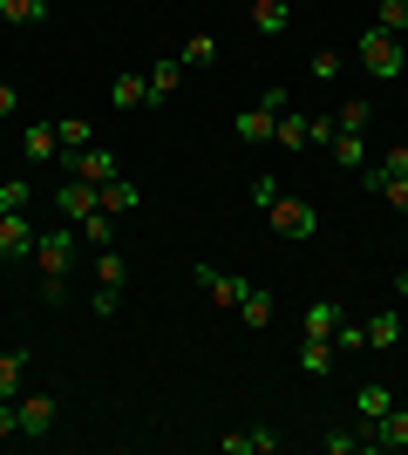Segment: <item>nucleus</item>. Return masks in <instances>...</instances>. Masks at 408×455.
Instances as JSON below:
<instances>
[{
	"instance_id": "27",
	"label": "nucleus",
	"mask_w": 408,
	"mask_h": 455,
	"mask_svg": "<svg viewBox=\"0 0 408 455\" xmlns=\"http://www.w3.org/2000/svg\"><path fill=\"white\" fill-rule=\"evenodd\" d=\"M55 136H61V156L89 150V123H82V116H61V123H55Z\"/></svg>"
},
{
	"instance_id": "8",
	"label": "nucleus",
	"mask_w": 408,
	"mask_h": 455,
	"mask_svg": "<svg viewBox=\"0 0 408 455\" xmlns=\"http://www.w3.org/2000/svg\"><path fill=\"white\" fill-rule=\"evenodd\" d=\"M68 177H82V184H109V177H123L116 171V156H109V150H76V156H68Z\"/></svg>"
},
{
	"instance_id": "28",
	"label": "nucleus",
	"mask_w": 408,
	"mask_h": 455,
	"mask_svg": "<svg viewBox=\"0 0 408 455\" xmlns=\"http://www.w3.org/2000/svg\"><path fill=\"white\" fill-rule=\"evenodd\" d=\"M333 164H361V156H368V143H361V130H333Z\"/></svg>"
},
{
	"instance_id": "6",
	"label": "nucleus",
	"mask_w": 408,
	"mask_h": 455,
	"mask_svg": "<svg viewBox=\"0 0 408 455\" xmlns=\"http://www.w3.org/2000/svg\"><path fill=\"white\" fill-rule=\"evenodd\" d=\"M35 251V218L28 211H0V259H28Z\"/></svg>"
},
{
	"instance_id": "31",
	"label": "nucleus",
	"mask_w": 408,
	"mask_h": 455,
	"mask_svg": "<svg viewBox=\"0 0 408 455\" xmlns=\"http://www.w3.org/2000/svg\"><path fill=\"white\" fill-rule=\"evenodd\" d=\"M76 231H82V245H96V251H102V245H109V211H96V218H82Z\"/></svg>"
},
{
	"instance_id": "16",
	"label": "nucleus",
	"mask_w": 408,
	"mask_h": 455,
	"mask_svg": "<svg viewBox=\"0 0 408 455\" xmlns=\"http://www.w3.org/2000/svg\"><path fill=\"white\" fill-rule=\"evenodd\" d=\"M20 374H28V347H7V354H0V401L20 395Z\"/></svg>"
},
{
	"instance_id": "33",
	"label": "nucleus",
	"mask_w": 408,
	"mask_h": 455,
	"mask_svg": "<svg viewBox=\"0 0 408 455\" xmlns=\"http://www.w3.org/2000/svg\"><path fill=\"white\" fill-rule=\"evenodd\" d=\"M320 449H327V455H361V435H348V428H327V435H320Z\"/></svg>"
},
{
	"instance_id": "39",
	"label": "nucleus",
	"mask_w": 408,
	"mask_h": 455,
	"mask_svg": "<svg viewBox=\"0 0 408 455\" xmlns=\"http://www.w3.org/2000/svg\"><path fill=\"white\" fill-rule=\"evenodd\" d=\"M381 197H388L395 211H408V177H395V184H381Z\"/></svg>"
},
{
	"instance_id": "20",
	"label": "nucleus",
	"mask_w": 408,
	"mask_h": 455,
	"mask_svg": "<svg viewBox=\"0 0 408 455\" xmlns=\"http://www.w3.org/2000/svg\"><path fill=\"white\" fill-rule=\"evenodd\" d=\"M0 20H14V28H41V20H48V0H0Z\"/></svg>"
},
{
	"instance_id": "38",
	"label": "nucleus",
	"mask_w": 408,
	"mask_h": 455,
	"mask_svg": "<svg viewBox=\"0 0 408 455\" xmlns=\"http://www.w3.org/2000/svg\"><path fill=\"white\" fill-rule=\"evenodd\" d=\"M20 435V408L14 401H0V442H14Z\"/></svg>"
},
{
	"instance_id": "2",
	"label": "nucleus",
	"mask_w": 408,
	"mask_h": 455,
	"mask_svg": "<svg viewBox=\"0 0 408 455\" xmlns=\"http://www.w3.org/2000/svg\"><path fill=\"white\" fill-rule=\"evenodd\" d=\"M354 55H361V68H368L374 82H395L402 76V35H388V28H361V48H354Z\"/></svg>"
},
{
	"instance_id": "26",
	"label": "nucleus",
	"mask_w": 408,
	"mask_h": 455,
	"mask_svg": "<svg viewBox=\"0 0 408 455\" xmlns=\"http://www.w3.org/2000/svg\"><path fill=\"white\" fill-rule=\"evenodd\" d=\"M102 211H109V218H116V211H136V184L130 177H109V184H102Z\"/></svg>"
},
{
	"instance_id": "1",
	"label": "nucleus",
	"mask_w": 408,
	"mask_h": 455,
	"mask_svg": "<svg viewBox=\"0 0 408 455\" xmlns=\"http://www.w3.org/2000/svg\"><path fill=\"white\" fill-rule=\"evenodd\" d=\"M76 238H82V231H68V225H48V231H35V259H41V299H61V279H68Z\"/></svg>"
},
{
	"instance_id": "35",
	"label": "nucleus",
	"mask_w": 408,
	"mask_h": 455,
	"mask_svg": "<svg viewBox=\"0 0 408 455\" xmlns=\"http://www.w3.org/2000/svg\"><path fill=\"white\" fill-rule=\"evenodd\" d=\"M333 347H340V354H361V347H368V326H333Z\"/></svg>"
},
{
	"instance_id": "34",
	"label": "nucleus",
	"mask_w": 408,
	"mask_h": 455,
	"mask_svg": "<svg viewBox=\"0 0 408 455\" xmlns=\"http://www.w3.org/2000/svg\"><path fill=\"white\" fill-rule=\"evenodd\" d=\"M28 204H35V190L20 184V177H14V184H0V211H28Z\"/></svg>"
},
{
	"instance_id": "7",
	"label": "nucleus",
	"mask_w": 408,
	"mask_h": 455,
	"mask_svg": "<svg viewBox=\"0 0 408 455\" xmlns=\"http://www.w3.org/2000/svg\"><path fill=\"white\" fill-rule=\"evenodd\" d=\"M55 204L82 225V218H96V211H102V190H96V184H82V177H68V184L55 190Z\"/></svg>"
},
{
	"instance_id": "22",
	"label": "nucleus",
	"mask_w": 408,
	"mask_h": 455,
	"mask_svg": "<svg viewBox=\"0 0 408 455\" xmlns=\"http://www.w3.org/2000/svg\"><path fill=\"white\" fill-rule=\"evenodd\" d=\"M333 326H340V306H333V299H313L307 306V333H313V340H333Z\"/></svg>"
},
{
	"instance_id": "18",
	"label": "nucleus",
	"mask_w": 408,
	"mask_h": 455,
	"mask_svg": "<svg viewBox=\"0 0 408 455\" xmlns=\"http://www.w3.org/2000/svg\"><path fill=\"white\" fill-rule=\"evenodd\" d=\"M374 442L381 449H408V408H388V415L374 421Z\"/></svg>"
},
{
	"instance_id": "23",
	"label": "nucleus",
	"mask_w": 408,
	"mask_h": 455,
	"mask_svg": "<svg viewBox=\"0 0 408 455\" xmlns=\"http://www.w3.org/2000/svg\"><path fill=\"white\" fill-rule=\"evenodd\" d=\"M123 279H130L123 251H116V245H102V251H96V285H116V292H123Z\"/></svg>"
},
{
	"instance_id": "3",
	"label": "nucleus",
	"mask_w": 408,
	"mask_h": 455,
	"mask_svg": "<svg viewBox=\"0 0 408 455\" xmlns=\"http://www.w3.org/2000/svg\"><path fill=\"white\" fill-rule=\"evenodd\" d=\"M279 109H286V89H266V95H259V109H238L232 136H238V143H272V130H279Z\"/></svg>"
},
{
	"instance_id": "37",
	"label": "nucleus",
	"mask_w": 408,
	"mask_h": 455,
	"mask_svg": "<svg viewBox=\"0 0 408 455\" xmlns=\"http://www.w3.org/2000/svg\"><path fill=\"white\" fill-rule=\"evenodd\" d=\"M307 68H313V82H333L340 76V55H307Z\"/></svg>"
},
{
	"instance_id": "19",
	"label": "nucleus",
	"mask_w": 408,
	"mask_h": 455,
	"mask_svg": "<svg viewBox=\"0 0 408 455\" xmlns=\"http://www.w3.org/2000/svg\"><path fill=\"white\" fill-rule=\"evenodd\" d=\"M177 82H184V61H177V55H164V61H156V68H150V102H164V95H177Z\"/></svg>"
},
{
	"instance_id": "5",
	"label": "nucleus",
	"mask_w": 408,
	"mask_h": 455,
	"mask_svg": "<svg viewBox=\"0 0 408 455\" xmlns=\"http://www.w3.org/2000/svg\"><path fill=\"white\" fill-rule=\"evenodd\" d=\"M197 292H204V299H218L225 313H238V299H245V279H238V272H218V266H197Z\"/></svg>"
},
{
	"instance_id": "4",
	"label": "nucleus",
	"mask_w": 408,
	"mask_h": 455,
	"mask_svg": "<svg viewBox=\"0 0 408 455\" xmlns=\"http://www.w3.org/2000/svg\"><path fill=\"white\" fill-rule=\"evenodd\" d=\"M266 218H272V231H279V238H292V245H307V238H313V225H320L307 197H286V190H279V204H272Z\"/></svg>"
},
{
	"instance_id": "13",
	"label": "nucleus",
	"mask_w": 408,
	"mask_h": 455,
	"mask_svg": "<svg viewBox=\"0 0 408 455\" xmlns=\"http://www.w3.org/2000/svg\"><path fill=\"white\" fill-rule=\"evenodd\" d=\"M109 102H116V109H143V102H150V76H130V68H123V76L109 82Z\"/></svg>"
},
{
	"instance_id": "25",
	"label": "nucleus",
	"mask_w": 408,
	"mask_h": 455,
	"mask_svg": "<svg viewBox=\"0 0 408 455\" xmlns=\"http://www.w3.org/2000/svg\"><path fill=\"white\" fill-rule=\"evenodd\" d=\"M238 320H245V326H266V320H272V292L245 285V299H238Z\"/></svg>"
},
{
	"instance_id": "41",
	"label": "nucleus",
	"mask_w": 408,
	"mask_h": 455,
	"mask_svg": "<svg viewBox=\"0 0 408 455\" xmlns=\"http://www.w3.org/2000/svg\"><path fill=\"white\" fill-rule=\"evenodd\" d=\"M395 292H402V306H408V272H402V279H395Z\"/></svg>"
},
{
	"instance_id": "32",
	"label": "nucleus",
	"mask_w": 408,
	"mask_h": 455,
	"mask_svg": "<svg viewBox=\"0 0 408 455\" xmlns=\"http://www.w3.org/2000/svg\"><path fill=\"white\" fill-rule=\"evenodd\" d=\"M374 28H388V35H402V28H408V0H381V14H374Z\"/></svg>"
},
{
	"instance_id": "36",
	"label": "nucleus",
	"mask_w": 408,
	"mask_h": 455,
	"mask_svg": "<svg viewBox=\"0 0 408 455\" xmlns=\"http://www.w3.org/2000/svg\"><path fill=\"white\" fill-rule=\"evenodd\" d=\"M252 204H259V211H272V204H279V184H272V177H266V171H259V177H252Z\"/></svg>"
},
{
	"instance_id": "40",
	"label": "nucleus",
	"mask_w": 408,
	"mask_h": 455,
	"mask_svg": "<svg viewBox=\"0 0 408 455\" xmlns=\"http://www.w3.org/2000/svg\"><path fill=\"white\" fill-rule=\"evenodd\" d=\"M20 102H14V89H7V82H0V116H14Z\"/></svg>"
},
{
	"instance_id": "29",
	"label": "nucleus",
	"mask_w": 408,
	"mask_h": 455,
	"mask_svg": "<svg viewBox=\"0 0 408 455\" xmlns=\"http://www.w3.org/2000/svg\"><path fill=\"white\" fill-rule=\"evenodd\" d=\"M402 340V313H374L368 320V347H395Z\"/></svg>"
},
{
	"instance_id": "12",
	"label": "nucleus",
	"mask_w": 408,
	"mask_h": 455,
	"mask_svg": "<svg viewBox=\"0 0 408 455\" xmlns=\"http://www.w3.org/2000/svg\"><path fill=\"white\" fill-rule=\"evenodd\" d=\"M272 143H286V150H307V143H313V116L279 109V130H272Z\"/></svg>"
},
{
	"instance_id": "21",
	"label": "nucleus",
	"mask_w": 408,
	"mask_h": 455,
	"mask_svg": "<svg viewBox=\"0 0 408 455\" xmlns=\"http://www.w3.org/2000/svg\"><path fill=\"white\" fill-rule=\"evenodd\" d=\"M354 408H361V421H381L395 408V395L388 387H381V380H368V387H361V395H354Z\"/></svg>"
},
{
	"instance_id": "14",
	"label": "nucleus",
	"mask_w": 408,
	"mask_h": 455,
	"mask_svg": "<svg viewBox=\"0 0 408 455\" xmlns=\"http://www.w3.org/2000/svg\"><path fill=\"white\" fill-rule=\"evenodd\" d=\"M20 150L35 156V164H48V156H61V136H55V123H28V136H20Z\"/></svg>"
},
{
	"instance_id": "11",
	"label": "nucleus",
	"mask_w": 408,
	"mask_h": 455,
	"mask_svg": "<svg viewBox=\"0 0 408 455\" xmlns=\"http://www.w3.org/2000/svg\"><path fill=\"white\" fill-rule=\"evenodd\" d=\"M300 374H307V380H327L333 374V340H313V333H307V340H300Z\"/></svg>"
},
{
	"instance_id": "9",
	"label": "nucleus",
	"mask_w": 408,
	"mask_h": 455,
	"mask_svg": "<svg viewBox=\"0 0 408 455\" xmlns=\"http://www.w3.org/2000/svg\"><path fill=\"white\" fill-rule=\"evenodd\" d=\"M395 177H408V143H395V150L381 156V164H368V171H361V184H368L374 197H381V184H395Z\"/></svg>"
},
{
	"instance_id": "15",
	"label": "nucleus",
	"mask_w": 408,
	"mask_h": 455,
	"mask_svg": "<svg viewBox=\"0 0 408 455\" xmlns=\"http://www.w3.org/2000/svg\"><path fill=\"white\" fill-rule=\"evenodd\" d=\"M252 28H259V35H286L292 7H286V0H252Z\"/></svg>"
},
{
	"instance_id": "17",
	"label": "nucleus",
	"mask_w": 408,
	"mask_h": 455,
	"mask_svg": "<svg viewBox=\"0 0 408 455\" xmlns=\"http://www.w3.org/2000/svg\"><path fill=\"white\" fill-rule=\"evenodd\" d=\"M177 61H184V68H212V61H218V35H204V28H197V35L177 48Z\"/></svg>"
},
{
	"instance_id": "10",
	"label": "nucleus",
	"mask_w": 408,
	"mask_h": 455,
	"mask_svg": "<svg viewBox=\"0 0 408 455\" xmlns=\"http://www.w3.org/2000/svg\"><path fill=\"white\" fill-rule=\"evenodd\" d=\"M20 408V435H48L55 428V401L48 395H28V401H14Z\"/></svg>"
},
{
	"instance_id": "42",
	"label": "nucleus",
	"mask_w": 408,
	"mask_h": 455,
	"mask_svg": "<svg viewBox=\"0 0 408 455\" xmlns=\"http://www.w3.org/2000/svg\"><path fill=\"white\" fill-rule=\"evenodd\" d=\"M402 340H408V313H402Z\"/></svg>"
},
{
	"instance_id": "24",
	"label": "nucleus",
	"mask_w": 408,
	"mask_h": 455,
	"mask_svg": "<svg viewBox=\"0 0 408 455\" xmlns=\"http://www.w3.org/2000/svg\"><path fill=\"white\" fill-rule=\"evenodd\" d=\"M218 449H225V455H272V449H279V435H266V428H259V435H225Z\"/></svg>"
},
{
	"instance_id": "30",
	"label": "nucleus",
	"mask_w": 408,
	"mask_h": 455,
	"mask_svg": "<svg viewBox=\"0 0 408 455\" xmlns=\"http://www.w3.org/2000/svg\"><path fill=\"white\" fill-rule=\"evenodd\" d=\"M333 130H368V102L354 95V102H333Z\"/></svg>"
}]
</instances>
